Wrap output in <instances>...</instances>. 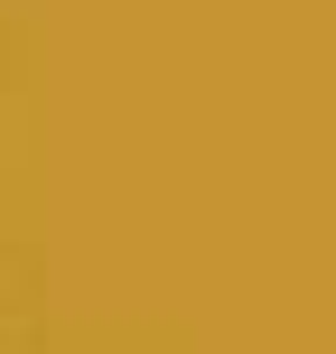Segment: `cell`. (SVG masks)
<instances>
[]
</instances>
